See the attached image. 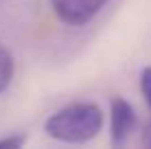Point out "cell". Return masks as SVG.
Returning a JSON list of instances; mask_svg holds the SVG:
<instances>
[{"instance_id": "1", "label": "cell", "mask_w": 151, "mask_h": 149, "mask_svg": "<svg viewBox=\"0 0 151 149\" xmlns=\"http://www.w3.org/2000/svg\"><path fill=\"white\" fill-rule=\"evenodd\" d=\"M103 127V112L96 103H70L44 123V132L59 143H86L92 140Z\"/></svg>"}, {"instance_id": "2", "label": "cell", "mask_w": 151, "mask_h": 149, "mask_svg": "<svg viewBox=\"0 0 151 149\" xmlns=\"http://www.w3.org/2000/svg\"><path fill=\"white\" fill-rule=\"evenodd\" d=\"M107 0H50L55 15L68 27H83L105 7Z\"/></svg>"}, {"instance_id": "3", "label": "cell", "mask_w": 151, "mask_h": 149, "mask_svg": "<svg viewBox=\"0 0 151 149\" xmlns=\"http://www.w3.org/2000/svg\"><path fill=\"white\" fill-rule=\"evenodd\" d=\"M136 127V110L123 96H114L110 103V138L114 147H121Z\"/></svg>"}, {"instance_id": "4", "label": "cell", "mask_w": 151, "mask_h": 149, "mask_svg": "<svg viewBox=\"0 0 151 149\" xmlns=\"http://www.w3.org/2000/svg\"><path fill=\"white\" fill-rule=\"evenodd\" d=\"M11 79H13V57L7 50V46L0 42V92L9 88Z\"/></svg>"}, {"instance_id": "5", "label": "cell", "mask_w": 151, "mask_h": 149, "mask_svg": "<svg viewBox=\"0 0 151 149\" xmlns=\"http://www.w3.org/2000/svg\"><path fill=\"white\" fill-rule=\"evenodd\" d=\"M140 92H142L145 103L151 107V66L142 68V73H140Z\"/></svg>"}, {"instance_id": "6", "label": "cell", "mask_w": 151, "mask_h": 149, "mask_svg": "<svg viewBox=\"0 0 151 149\" xmlns=\"http://www.w3.org/2000/svg\"><path fill=\"white\" fill-rule=\"evenodd\" d=\"M27 143V136L24 134H9L0 138V149H20Z\"/></svg>"}, {"instance_id": "7", "label": "cell", "mask_w": 151, "mask_h": 149, "mask_svg": "<svg viewBox=\"0 0 151 149\" xmlns=\"http://www.w3.org/2000/svg\"><path fill=\"white\" fill-rule=\"evenodd\" d=\"M142 147L151 149V121L145 125V130H142Z\"/></svg>"}]
</instances>
